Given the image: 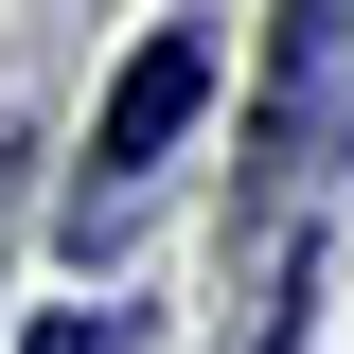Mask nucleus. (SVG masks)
I'll list each match as a JSON object with an SVG mask.
<instances>
[{
	"label": "nucleus",
	"instance_id": "nucleus-1",
	"mask_svg": "<svg viewBox=\"0 0 354 354\" xmlns=\"http://www.w3.org/2000/svg\"><path fill=\"white\" fill-rule=\"evenodd\" d=\"M195 106H213V36H195V18H160V36L124 53V88H106V124H88V213H106L142 160H177V124H195Z\"/></svg>",
	"mask_w": 354,
	"mask_h": 354
},
{
	"label": "nucleus",
	"instance_id": "nucleus-2",
	"mask_svg": "<svg viewBox=\"0 0 354 354\" xmlns=\"http://www.w3.org/2000/svg\"><path fill=\"white\" fill-rule=\"evenodd\" d=\"M18 354H142V319H124V301H53Z\"/></svg>",
	"mask_w": 354,
	"mask_h": 354
}]
</instances>
